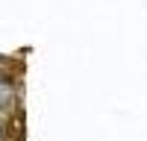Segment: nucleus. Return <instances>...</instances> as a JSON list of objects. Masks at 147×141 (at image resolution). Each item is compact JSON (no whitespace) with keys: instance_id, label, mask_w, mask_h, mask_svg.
Here are the masks:
<instances>
[{"instance_id":"f257e3e1","label":"nucleus","mask_w":147,"mask_h":141,"mask_svg":"<svg viewBox=\"0 0 147 141\" xmlns=\"http://www.w3.org/2000/svg\"><path fill=\"white\" fill-rule=\"evenodd\" d=\"M12 100V85L6 79H0V103H9Z\"/></svg>"}]
</instances>
